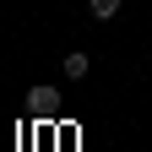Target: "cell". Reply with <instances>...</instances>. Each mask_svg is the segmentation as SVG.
Listing matches in <instances>:
<instances>
[{"instance_id":"3","label":"cell","mask_w":152,"mask_h":152,"mask_svg":"<svg viewBox=\"0 0 152 152\" xmlns=\"http://www.w3.org/2000/svg\"><path fill=\"white\" fill-rule=\"evenodd\" d=\"M49 103H54V87L38 82V87H33V109H49Z\"/></svg>"},{"instance_id":"1","label":"cell","mask_w":152,"mask_h":152,"mask_svg":"<svg viewBox=\"0 0 152 152\" xmlns=\"http://www.w3.org/2000/svg\"><path fill=\"white\" fill-rule=\"evenodd\" d=\"M60 71H65V82H82V76L92 71V60H87V54H82V49H71V54H65V65H60Z\"/></svg>"},{"instance_id":"2","label":"cell","mask_w":152,"mask_h":152,"mask_svg":"<svg viewBox=\"0 0 152 152\" xmlns=\"http://www.w3.org/2000/svg\"><path fill=\"white\" fill-rule=\"evenodd\" d=\"M120 6H125V0H87V16H92V22H114Z\"/></svg>"}]
</instances>
